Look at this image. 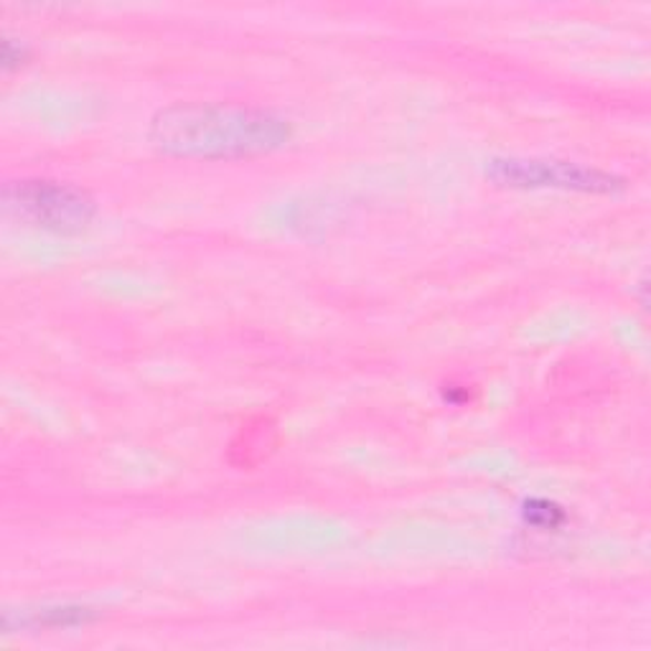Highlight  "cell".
<instances>
[{
	"instance_id": "cell-1",
	"label": "cell",
	"mask_w": 651,
	"mask_h": 651,
	"mask_svg": "<svg viewBox=\"0 0 651 651\" xmlns=\"http://www.w3.org/2000/svg\"><path fill=\"white\" fill-rule=\"evenodd\" d=\"M293 138V123L272 110L176 102L151 120L148 141L176 158H250Z\"/></svg>"
},
{
	"instance_id": "cell-6",
	"label": "cell",
	"mask_w": 651,
	"mask_h": 651,
	"mask_svg": "<svg viewBox=\"0 0 651 651\" xmlns=\"http://www.w3.org/2000/svg\"><path fill=\"white\" fill-rule=\"evenodd\" d=\"M29 56H31V51L25 44H19L16 39H6L3 41V66L8 72H11L13 66H21Z\"/></svg>"
},
{
	"instance_id": "cell-4",
	"label": "cell",
	"mask_w": 651,
	"mask_h": 651,
	"mask_svg": "<svg viewBox=\"0 0 651 651\" xmlns=\"http://www.w3.org/2000/svg\"><path fill=\"white\" fill-rule=\"evenodd\" d=\"M97 619L90 606H44L37 611H21L19 629H72L87 627Z\"/></svg>"
},
{
	"instance_id": "cell-3",
	"label": "cell",
	"mask_w": 651,
	"mask_h": 651,
	"mask_svg": "<svg viewBox=\"0 0 651 651\" xmlns=\"http://www.w3.org/2000/svg\"><path fill=\"white\" fill-rule=\"evenodd\" d=\"M486 178L509 188H562L580 194H616L627 188V178L611 170L560 158H492L486 161Z\"/></svg>"
},
{
	"instance_id": "cell-5",
	"label": "cell",
	"mask_w": 651,
	"mask_h": 651,
	"mask_svg": "<svg viewBox=\"0 0 651 651\" xmlns=\"http://www.w3.org/2000/svg\"><path fill=\"white\" fill-rule=\"evenodd\" d=\"M521 519H525L527 527H535L537 533H558L568 521V512L560 504L535 496V499L521 504Z\"/></svg>"
},
{
	"instance_id": "cell-7",
	"label": "cell",
	"mask_w": 651,
	"mask_h": 651,
	"mask_svg": "<svg viewBox=\"0 0 651 651\" xmlns=\"http://www.w3.org/2000/svg\"><path fill=\"white\" fill-rule=\"evenodd\" d=\"M441 395H443V402H448V405H453V407H461V405H466V402H471V388L468 384L448 382L441 388Z\"/></svg>"
},
{
	"instance_id": "cell-2",
	"label": "cell",
	"mask_w": 651,
	"mask_h": 651,
	"mask_svg": "<svg viewBox=\"0 0 651 651\" xmlns=\"http://www.w3.org/2000/svg\"><path fill=\"white\" fill-rule=\"evenodd\" d=\"M3 204L13 219L54 235H80L97 214V202L90 192L51 178H23L6 184Z\"/></svg>"
}]
</instances>
